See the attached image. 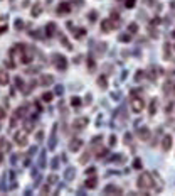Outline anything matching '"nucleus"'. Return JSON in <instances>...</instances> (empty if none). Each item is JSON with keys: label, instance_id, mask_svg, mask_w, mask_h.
Instances as JSON below:
<instances>
[{"label": "nucleus", "instance_id": "obj_5", "mask_svg": "<svg viewBox=\"0 0 175 196\" xmlns=\"http://www.w3.org/2000/svg\"><path fill=\"white\" fill-rule=\"evenodd\" d=\"M138 135L143 139V140H148V137H150V130H148L146 127L140 128V130H138Z\"/></svg>", "mask_w": 175, "mask_h": 196}, {"label": "nucleus", "instance_id": "obj_8", "mask_svg": "<svg viewBox=\"0 0 175 196\" xmlns=\"http://www.w3.org/2000/svg\"><path fill=\"white\" fill-rule=\"evenodd\" d=\"M88 188H94L96 186V179H94V177H91V179H88Z\"/></svg>", "mask_w": 175, "mask_h": 196}, {"label": "nucleus", "instance_id": "obj_13", "mask_svg": "<svg viewBox=\"0 0 175 196\" xmlns=\"http://www.w3.org/2000/svg\"><path fill=\"white\" fill-rule=\"evenodd\" d=\"M51 98H52V97H51V93H49V95H47V93H46V95H44V100H46V101H49V100H51Z\"/></svg>", "mask_w": 175, "mask_h": 196}, {"label": "nucleus", "instance_id": "obj_9", "mask_svg": "<svg viewBox=\"0 0 175 196\" xmlns=\"http://www.w3.org/2000/svg\"><path fill=\"white\" fill-rule=\"evenodd\" d=\"M17 142H19V144H25V135H24V134H19V135H17Z\"/></svg>", "mask_w": 175, "mask_h": 196}, {"label": "nucleus", "instance_id": "obj_4", "mask_svg": "<svg viewBox=\"0 0 175 196\" xmlns=\"http://www.w3.org/2000/svg\"><path fill=\"white\" fill-rule=\"evenodd\" d=\"M170 147H172V137L170 135H165L163 137V142H162V149L163 150H168Z\"/></svg>", "mask_w": 175, "mask_h": 196}, {"label": "nucleus", "instance_id": "obj_10", "mask_svg": "<svg viewBox=\"0 0 175 196\" xmlns=\"http://www.w3.org/2000/svg\"><path fill=\"white\" fill-rule=\"evenodd\" d=\"M155 108H157V101L153 100V101H152V105H150V115H153V113H155Z\"/></svg>", "mask_w": 175, "mask_h": 196}, {"label": "nucleus", "instance_id": "obj_7", "mask_svg": "<svg viewBox=\"0 0 175 196\" xmlns=\"http://www.w3.org/2000/svg\"><path fill=\"white\" fill-rule=\"evenodd\" d=\"M81 144H83V142H81L79 139H76V142H72V144H71V150H78L79 147H81Z\"/></svg>", "mask_w": 175, "mask_h": 196}, {"label": "nucleus", "instance_id": "obj_6", "mask_svg": "<svg viewBox=\"0 0 175 196\" xmlns=\"http://www.w3.org/2000/svg\"><path fill=\"white\" fill-rule=\"evenodd\" d=\"M105 191H106V193H121V189H120V188L111 186V184H109V186H106V189H105Z\"/></svg>", "mask_w": 175, "mask_h": 196}, {"label": "nucleus", "instance_id": "obj_12", "mask_svg": "<svg viewBox=\"0 0 175 196\" xmlns=\"http://www.w3.org/2000/svg\"><path fill=\"white\" fill-rule=\"evenodd\" d=\"M133 3H135V0H126V7H133Z\"/></svg>", "mask_w": 175, "mask_h": 196}, {"label": "nucleus", "instance_id": "obj_1", "mask_svg": "<svg viewBox=\"0 0 175 196\" xmlns=\"http://www.w3.org/2000/svg\"><path fill=\"white\" fill-rule=\"evenodd\" d=\"M138 188L140 189H150V188H153V181H152V176L148 174V173H143L142 176L138 177Z\"/></svg>", "mask_w": 175, "mask_h": 196}, {"label": "nucleus", "instance_id": "obj_11", "mask_svg": "<svg viewBox=\"0 0 175 196\" xmlns=\"http://www.w3.org/2000/svg\"><path fill=\"white\" fill-rule=\"evenodd\" d=\"M136 29H138V26H136V24H131V26L128 27V30H131V32H135Z\"/></svg>", "mask_w": 175, "mask_h": 196}, {"label": "nucleus", "instance_id": "obj_3", "mask_svg": "<svg viewBox=\"0 0 175 196\" xmlns=\"http://www.w3.org/2000/svg\"><path fill=\"white\" fill-rule=\"evenodd\" d=\"M115 27V24L111 22V19H106L103 20V24H101V29H103V32H109V30Z\"/></svg>", "mask_w": 175, "mask_h": 196}, {"label": "nucleus", "instance_id": "obj_2", "mask_svg": "<svg viewBox=\"0 0 175 196\" xmlns=\"http://www.w3.org/2000/svg\"><path fill=\"white\" fill-rule=\"evenodd\" d=\"M131 108H133L135 113H140V112L143 110V100H140V98H133V100H131Z\"/></svg>", "mask_w": 175, "mask_h": 196}]
</instances>
